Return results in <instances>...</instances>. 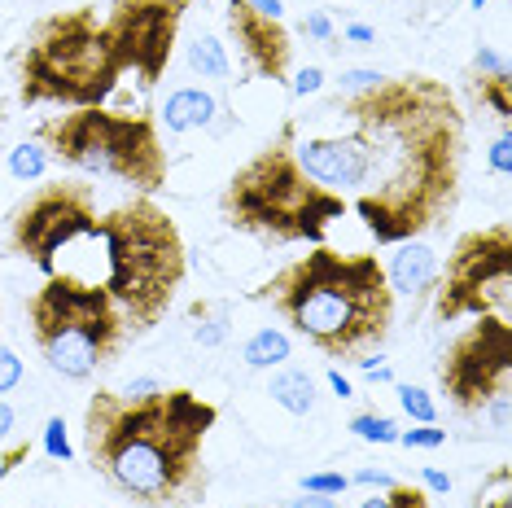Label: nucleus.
<instances>
[{
	"label": "nucleus",
	"mask_w": 512,
	"mask_h": 508,
	"mask_svg": "<svg viewBox=\"0 0 512 508\" xmlns=\"http://www.w3.org/2000/svg\"><path fill=\"white\" fill-rule=\"evenodd\" d=\"M298 167L364 219L377 246L421 241L460 206L469 119L447 79L377 75L289 114Z\"/></svg>",
	"instance_id": "obj_1"
},
{
	"label": "nucleus",
	"mask_w": 512,
	"mask_h": 508,
	"mask_svg": "<svg viewBox=\"0 0 512 508\" xmlns=\"http://www.w3.org/2000/svg\"><path fill=\"white\" fill-rule=\"evenodd\" d=\"M219 408L189 386H158L149 395L92 390L84 408V460L97 478L145 508H193L206 500V438Z\"/></svg>",
	"instance_id": "obj_2"
},
{
	"label": "nucleus",
	"mask_w": 512,
	"mask_h": 508,
	"mask_svg": "<svg viewBox=\"0 0 512 508\" xmlns=\"http://www.w3.org/2000/svg\"><path fill=\"white\" fill-rule=\"evenodd\" d=\"M250 298L272 307L324 360L342 364L377 355L390 342L394 311H399V294L390 290L377 254H342L333 246H311L272 281L250 290Z\"/></svg>",
	"instance_id": "obj_3"
},
{
	"label": "nucleus",
	"mask_w": 512,
	"mask_h": 508,
	"mask_svg": "<svg viewBox=\"0 0 512 508\" xmlns=\"http://www.w3.org/2000/svg\"><path fill=\"white\" fill-rule=\"evenodd\" d=\"M219 215L232 233H246L267 246H298V241L324 246L329 228L351 211L337 193L298 167L289 127L281 123V132L228 176L219 193Z\"/></svg>",
	"instance_id": "obj_4"
},
{
	"label": "nucleus",
	"mask_w": 512,
	"mask_h": 508,
	"mask_svg": "<svg viewBox=\"0 0 512 508\" xmlns=\"http://www.w3.org/2000/svg\"><path fill=\"white\" fill-rule=\"evenodd\" d=\"M92 237H101L106 246V281L101 285L123 307L132 338L158 329L189 276V250H184L171 211L136 193L132 202L101 215Z\"/></svg>",
	"instance_id": "obj_5"
},
{
	"label": "nucleus",
	"mask_w": 512,
	"mask_h": 508,
	"mask_svg": "<svg viewBox=\"0 0 512 508\" xmlns=\"http://www.w3.org/2000/svg\"><path fill=\"white\" fill-rule=\"evenodd\" d=\"M22 106H106L119 88V62L106 40V22L92 5L44 14L14 53Z\"/></svg>",
	"instance_id": "obj_6"
},
{
	"label": "nucleus",
	"mask_w": 512,
	"mask_h": 508,
	"mask_svg": "<svg viewBox=\"0 0 512 508\" xmlns=\"http://www.w3.org/2000/svg\"><path fill=\"white\" fill-rule=\"evenodd\" d=\"M31 141L49 154V163H62L79 176L119 180L141 198H154L158 189H167L171 163L154 110H66L44 119Z\"/></svg>",
	"instance_id": "obj_7"
},
{
	"label": "nucleus",
	"mask_w": 512,
	"mask_h": 508,
	"mask_svg": "<svg viewBox=\"0 0 512 508\" xmlns=\"http://www.w3.org/2000/svg\"><path fill=\"white\" fill-rule=\"evenodd\" d=\"M27 325L49 373L66 381H92L132 342L123 307L106 285L79 281L71 272L44 276V285L27 298Z\"/></svg>",
	"instance_id": "obj_8"
},
{
	"label": "nucleus",
	"mask_w": 512,
	"mask_h": 508,
	"mask_svg": "<svg viewBox=\"0 0 512 508\" xmlns=\"http://www.w3.org/2000/svg\"><path fill=\"white\" fill-rule=\"evenodd\" d=\"M512 303V228L491 219L456 237L447 263H438L434 281V320L456 325L473 316H504Z\"/></svg>",
	"instance_id": "obj_9"
},
{
	"label": "nucleus",
	"mask_w": 512,
	"mask_h": 508,
	"mask_svg": "<svg viewBox=\"0 0 512 508\" xmlns=\"http://www.w3.org/2000/svg\"><path fill=\"white\" fill-rule=\"evenodd\" d=\"M97 189L84 176H57L40 189H31L14 211H9L5 246L9 254L27 259L44 276L57 272V254L75 246L79 237H92L97 228Z\"/></svg>",
	"instance_id": "obj_10"
},
{
	"label": "nucleus",
	"mask_w": 512,
	"mask_h": 508,
	"mask_svg": "<svg viewBox=\"0 0 512 508\" xmlns=\"http://www.w3.org/2000/svg\"><path fill=\"white\" fill-rule=\"evenodd\" d=\"M438 390L460 417H486L499 399H508L512 381V320L473 316V325L447 342L434 364Z\"/></svg>",
	"instance_id": "obj_11"
},
{
	"label": "nucleus",
	"mask_w": 512,
	"mask_h": 508,
	"mask_svg": "<svg viewBox=\"0 0 512 508\" xmlns=\"http://www.w3.org/2000/svg\"><path fill=\"white\" fill-rule=\"evenodd\" d=\"M189 9L193 0H110L101 22H106V40L119 71H132L141 79V88H158V79L171 66L180 22Z\"/></svg>",
	"instance_id": "obj_12"
},
{
	"label": "nucleus",
	"mask_w": 512,
	"mask_h": 508,
	"mask_svg": "<svg viewBox=\"0 0 512 508\" xmlns=\"http://www.w3.org/2000/svg\"><path fill=\"white\" fill-rule=\"evenodd\" d=\"M224 22H228L232 44H237L241 71L250 79H267V84H289V71H294V36H289L285 18L254 9V0H228Z\"/></svg>",
	"instance_id": "obj_13"
},
{
	"label": "nucleus",
	"mask_w": 512,
	"mask_h": 508,
	"mask_svg": "<svg viewBox=\"0 0 512 508\" xmlns=\"http://www.w3.org/2000/svg\"><path fill=\"white\" fill-rule=\"evenodd\" d=\"M386 268V281H390V290L394 294H403V298H425V294H434V281H438V254L425 246V237L421 241H399L390 254V263H381Z\"/></svg>",
	"instance_id": "obj_14"
},
{
	"label": "nucleus",
	"mask_w": 512,
	"mask_h": 508,
	"mask_svg": "<svg viewBox=\"0 0 512 508\" xmlns=\"http://www.w3.org/2000/svg\"><path fill=\"white\" fill-rule=\"evenodd\" d=\"M473 66H477V79H473L477 101L495 114L499 127H508V119H512V75H508V62L491 49V44H482L477 57H473Z\"/></svg>",
	"instance_id": "obj_15"
},
{
	"label": "nucleus",
	"mask_w": 512,
	"mask_h": 508,
	"mask_svg": "<svg viewBox=\"0 0 512 508\" xmlns=\"http://www.w3.org/2000/svg\"><path fill=\"white\" fill-rule=\"evenodd\" d=\"M219 101L206 88H176L158 110V127L167 132H197V127H215Z\"/></svg>",
	"instance_id": "obj_16"
},
{
	"label": "nucleus",
	"mask_w": 512,
	"mask_h": 508,
	"mask_svg": "<svg viewBox=\"0 0 512 508\" xmlns=\"http://www.w3.org/2000/svg\"><path fill=\"white\" fill-rule=\"evenodd\" d=\"M267 395H272V403H281L289 417H307L316 408V377L281 364V373H272V381H267Z\"/></svg>",
	"instance_id": "obj_17"
},
{
	"label": "nucleus",
	"mask_w": 512,
	"mask_h": 508,
	"mask_svg": "<svg viewBox=\"0 0 512 508\" xmlns=\"http://www.w3.org/2000/svg\"><path fill=\"white\" fill-rule=\"evenodd\" d=\"M184 66L197 79H215V84H228L232 79V57L215 36H193L184 44Z\"/></svg>",
	"instance_id": "obj_18"
},
{
	"label": "nucleus",
	"mask_w": 512,
	"mask_h": 508,
	"mask_svg": "<svg viewBox=\"0 0 512 508\" xmlns=\"http://www.w3.org/2000/svg\"><path fill=\"white\" fill-rule=\"evenodd\" d=\"M289 355H294V342H289V333H281V329H259L241 346V360L250 368H281Z\"/></svg>",
	"instance_id": "obj_19"
},
{
	"label": "nucleus",
	"mask_w": 512,
	"mask_h": 508,
	"mask_svg": "<svg viewBox=\"0 0 512 508\" xmlns=\"http://www.w3.org/2000/svg\"><path fill=\"white\" fill-rule=\"evenodd\" d=\"M359 508H434L425 487H412V482L394 478L386 491H372L368 500H359Z\"/></svg>",
	"instance_id": "obj_20"
},
{
	"label": "nucleus",
	"mask_w": 512,
	"mask_h": 508,
	"mask_svg": "<svg viewBox=\"0 0 512 508\" xmlns=\"http://www.w3.org/2000/svg\"><path fill=\"white\" fill-rule=\"evenodd\" d=\"M5 167H9V176H14V180L31 184V180H44V171H49V154H44L36 141H22V145L9 149Z\"/></svg>",
	"instance_id": "obj_21"
},
{
	"label": "nucleus",
	"mask_w": 512,
	"mask_h": 508,
	"mask_svg": "<svg viewBox=\"0 0 512 508\" xmlns=\"http://www.w3.org/2000/svg\"><path fill=\"white\" fill-rule=\"evenodd\" d=\"M469 508H512V469L508 465H495L491 473H486L482 487L473 491V504Z\"/></svg>",
	"instance_id": "obj_22"
},
{
	"label": "nucleus",
	"mask_w": 512,
	"mask_h": 508,
	"mask_svg": "<svg viewBox=\"0 0 512 508\" xmlns=\"http://www.w3.org/2000/svg\"><path fill=\"white\" fill-rule=\"evenodd\" d=\"M351 434L364 438V443H377V447L399 443V425H394L386 412H359V417H351Z\"/></svg>",
	"instance_id": "obj_23"
},
{
	"label": "nucleus",
	"mask_w": 512,
	"mask_h": 508,
	"mask_svg": "<svg viewBox=\"0 0 512 508\" xmlns=\"http://www.w3.org/2000/svg\"><path fill=\"white\" fill-rule=\"evenodd\" d=\"M394 395H399V408H403L416 425H434V421H438V408H434V395H429V390L407 386V381H394Z\"/></svg>",
	"instance_id": "obj_24"
},
{
	"label": "nucleus",
	"mask_w": 512,
	"mask_h": 508,
	"mask_svg": "<svg viewBox=\"0 0 512 508\" xmlns=\"http://www.w3.org/2000/svg\"><path fill=\"white\" fill-rule=\"evenodd\" d=\"M302 491L307 495H342V491H351V478H346V473H333V469H320V473H307V478H302Z\"/></svg>",
	"instance_id": "obj_25"
},
{
	"label": "nucleus",
	"mask_w": 512,
	"mask_h": 508,
	"mask_svg": "<svg viewBox=\"0 0 512 508\" xmlns=\"http://www.w3.org/2000/svg\"><path fill=\"white\" fill-rule=\"evenodd\" d=\"M44 452H49V460H71L75 447L71 438H66V421L62 417H49V425H44Z\"/></svg>",
	"instance_id": "obj_26"
},
{
	"label": "nucleus",
	"mask_w": 512,
	"mask_h": 508,
	"mask_svg": "<svg viewBox=\"0 0 512 508\" xmlns=\"http://www.w3.org/2000/svg\"><path fill=\"white\" fill-rule=\"evenodd\" d=\"M399 443L403 447H425V452H434V447L447 443V430H438V425H416V430H399Z\"/></svg>",
	"instance_id": "obj_27"
},
{
	"label": "nucleus",
	"mask_w": 512,
	"mask_h": 508,
	"mask_svg": "<svg viewBox=\"0 0 512 508\" xmlns=\"http://www.w3.org/2000/svg\"><path fill=\"white\" fill-rule=\"evenodd\" d=\"M22 381V360L9 346H0V395H9V390H18Z\"/></svg>",
	"instance_id": "obj_28"
},
{
	"label": "nucleus",
	"mask_w": 512,
	"mask_h": 508,
	"mask_svg": "<svg viewBox=\"0 0 512 508\" xmlns=\"http://www.w3.org/2000/svg\"><path fill=\"white\" fill-rule=\"evenodd\" d=\"M289 88H294V97H316V92L324 88V71L320 66H302V71L289 79Z\"/></svg>",
	"instance_id": "obj_29"
},
{
	"label": "nucleus",
	"mask_w": 512,
	"mask_h": 508,
	"mask_svg": "<svg viewBox=\"0 0 512 508\" xmlns=\"http://www.w3.org/2000/svg\"><path fill=\"white\" fill-rule=\"evenodd\" d=\"M298 31H302V36H311V40H320V44L337 40V27H333V18H329V14H307Z\"/></svg>",
	"instance_id": "obj_30"
},
{
	"label": "nucleus",
	"mask_w": 512,
	"mask_h": 508,
	"mask_svg": "<svg viewBox=\"0 0 512 508\" xmlns=\"http://www.w3.org/2000/svg\"><path fill=\"white\" fill-rule=\"evenodd\" d=\"M31 460V443L27 438H18V443H9L5 452H0V478H9L14 469H22Z\"/></svg>",
	"instance_id": "obj_31"
},
{
	"label": "nucleus",
	"mask_w": 512,
	"mask_h": 508,
	"mask_svg": "<svg viewBox=\"0 0 512 508\" xmlns=\"http://www.w3.org/2000/svg\"><path fill=\"white\" fill-rule=\"evenodd\" d=\"M508 149H512V136H508V127H504V132L495 136V145H491V167H495V176H504V180H508V171H512V154H508Z\"/></svg>",
	"instance_id": "obj_32"
},
{
	"label": "nucleus",
	"mask_w": 512,
	"mask_h": 508,
	"mask_svg": "<svg viewBox=\"0 0 512 508\" xmlns=\"http://www.w3.org/2000/svg\"><path fill=\"white\" fill-rule=\"evenodd\" d=\"M390 482H394V478H390L386 469H359L355 478H351V487H372V491H386Z\"/></svg>",
	"instance_id": "obj_33"
},
{
	"label": "nucleus",
	"mask_w": 512,
	"mask_h": 508,
	"mask_svg": "<svg viewBox=\"0 0 512 508\" xmlns=\"http://www.w3.org/2000/svg\"><path fill=\"white\" fill-rule=\"evenodd\" d=\"M421 482H425V491H429V495H447V491H451V478H447L442 469H434V465H425Z\"/></svg>",
	"instance_id": "obj_34"
},
{
	"label": "nucleus",
	"mask_w": 512,
	"mask_h": 508,
	"mask_svg": "<svg viewBox=\"0 0 512 508\" xmlns=\"http://www.w3.org/2000/svg\"><path fill=\"white\" fill-rule=\"evenodd\" d=\"M329 386H333L337 399H355V386H351V377H346L342 368H329Z\"/></svg>",
	"instance_id": "obj_35"
},
{
	"label": "nucleus",
	"mask_w": 512,
	"mask_h": 508,
	"mask_svg": "<svg viewBox=\"0 0 512 508\" xmlns=\"http://www.w3.org/2000/svg\"><path fill=\"white\" fill-rule=\"evenodd\" d=\"M381 71H364V66H355V71H342V84L337 88H364V84H372Z\"/></svg>",
	"instance_id": "obj_36"
},
{
	"label": "nucleus",
	"mask_w": 512,
	"mask_h": 508,
	"mask_svg": "<svg viewBox=\"0 0 512 508\" xmlns=\"http://www.w3.org/2000/svg\"><path fill=\"white\" fill-rule=\"evenodd\" d=\"M289 508H337V495H307L302 491L298 500H289Z\"/></svg>",
	"instance_id": "obj_37"
},
{
	"label": "nucleus",
	"mask_w": 512,
	"mask_h": 508,
	"mask_svg": "<svg viewBox=\"0 0 512 508\" xmlns=\"http://www.w3.org/2000/svg\"><path fill=\"white\" fill-rule=\"evenodd\" d=\"M14 425H18L14 403H5V399H0V443H5V438H14Z\"/></svg>",
	"instance_id": "obj_38"
},
{
	"label": "nucleus",
	"mask_w": 512,
	"mask_h": 508,
	"mask_svg": "<svg viewBox=\"0 0 512 508\" xmlns=\"http://www.w3.org/2000/svg\"><path fill=\"white\" fill-rule=\"evenodd\" d=\"M342 36H346V40H355V44H372V40H377V31L364 27V22H351V27H346Z\"/></svg>",
	"instance_id": "obj_39"
},
{
	"label": "nucleus",
	"mask_w": 512,
	"mask_h": 508,
	"mask_svg": "<svg viewBox=\"0 0 512 508\" xmlns=\"http://www.w3.org/2000/svg\"><path fill=\"white\" fill-rule=\"evenodd\" d=\"M162 381H154V377H136V381H127V395H149V390H158Z\"/></svg>",
	"instance_id": "obj_40"
},
{
	"label": "nucleus",
	"mask_w": 512,
	"mask_h": 508,
	"mask_svg": "<svg viewBox=\"0 0 512 508\" xmlns=\"http://www.w3.org/2000/svg\"><path fill=\"white\" fill-rule=\"evenodd\" d=\"M254 9H263V14H272V18H285V5H281V0H254Z\"/></svg>",
	"instance_id": "obj_41"
},
{
	"label": "nucleus",
	"mask_w": 512,
	"mask_h": 508,
	"mask_svg": "<svg viewBox=\"0 0 512 508\" xmlns=\"http://www.w3.org/2000/svg\"><path fill=\"white\" fill-rule=\"evenodd\" d=\"M469 5H473V9H482V5H486V0H469Z\"/></svg>",
	"instance_id": "obj_42"
},
{
	"label": "nucleus",
	"mask_w": 512,
	"mask_h": 508,
	"mask_svg": "<svg viewBox=\"0 0 512 508\" xmlns=\"http://www.w3.org/2000/svg\"><path fill=\"white\" fill-rule=\"evenodd\" d=\"M0 123H5V114H0Z\"/></svg>",
	"instance_id": "obj_43"
}]
</instances>
